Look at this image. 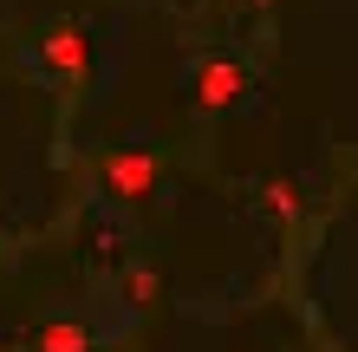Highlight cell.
Returning <instances> with one entry per match:
<instances>
[{
  "label": "cell",
  "mask_w": 358,
  "mask_h": 352,
  "mask_svg": "<svg viewBox=\"0 0 358 352\" xmlns=\"http://www.w3.org/2000/svg\"><path fill=\"white\" fill-rule=\"evenodd\" d=\"M39 59H46L52 72H66V78H85V66H92V39H85V27H52L46 39H39Z\"/></svg>",
  "instance_id": "3957f363"
},
{
  "label": "cell",
  "mask_w": 358,
  "mask_h": 352,
  "mask_svg": "<svg viewBox=\"0 0 358 352\" xmlns=\"http://www.w3.org/2000/svg\"><path fill=\"white\" fill-rule=\"evenodd\" d=\"M267 209H273V216H300V196H293V183H267Z\"/></svg>",
  "instance_id": "8992f818"
},
{
  "label": "cell",
  "mask_w": 358,
  "mask_h": 352,
  "mask_svg": "<svg viewBox=\"0 0 358 352\" xmlns=\"http://www.w3.org/2000/svg\"><path fill=\"white\" fill-rule=\"evenodd\" d=\"M189 92H196V105L222 111V105H235V98L248 92V72L235 66V59H202V66L189 72Z\"/></svg>",
  "instance_id": "6da1fadb"
},
{
  "label": "cell",
  "mask_w": 358,
  "mask_h": 352,
  "mask_svg": "<svg viewBox=\"0 0 358 352\" xmlns=\"http://www.w3.org/2000/svg\"><path fill=\"white\" fill-rule=\"evenodd\" d=\"M33 352H92V333L72 326V320H52V326L33 333Z\"/></svg>",
  "instance_id": "277c9868"
},
{
  "label": "cell",
  "mask_w": 358,
  "mask_h": 352,
  "mask_svg": "<svg viewBox=\"0 0 358 352\" xmlns=\"http://www.w3.org/2000/svg\"><path fill=\"white\" fill-rule=\"evenodd\" d=\"M124 294H131L137 307H150V300L163 294V281L150 274V267H124Z\"/></svg>",
  "instance_id": "5b68a950"
},
{
  "label": "cell",
  "mask_w": 358,
  "mask_h": 352,
  "mask_svg": "<svg viewBox=\"0 0 358 352\" xmlns=\"http://www.w3.org/2000/svg\"><path fill=\"white\" fill-rule=\"evenodd\" d=\"M104 183H111V196H124V202L150 196L157 190V157L150 150H111L104 157Z\"/></svg>",
  "instance_id": "7a4b0ae2"
}]
</instances>
